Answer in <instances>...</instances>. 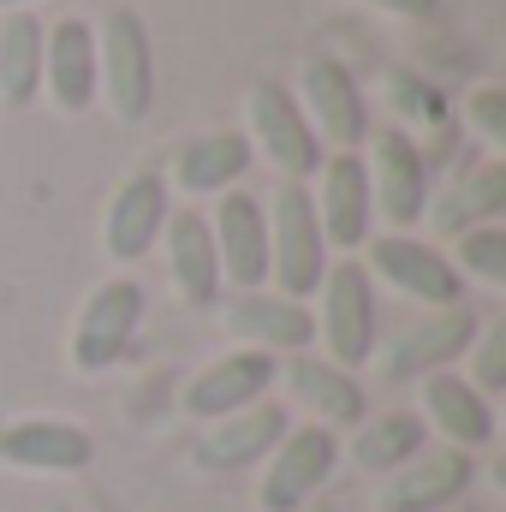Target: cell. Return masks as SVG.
I'll use <instances>...</instances> for the list:
<instances>
[{"instance_id": "obj_24", "label": "cell", "mask_w": 506, "mask_h": 512, "mask_svg": "<svg viewBox=\"0 0 506 512\" xmlns=\"http://www.w3.org/2000/svg\"><path fill=\"white\" fill-rule=\"evenodd\" d=\"M501 209H506V167L501 161H483V167L459 173V179L441 191V203L423 209V215H429V227H435L441 239H459V233H471V227H495Z\"/></svg>"}, {"instance_id": "obj_29", "label": "cell", "mask_w": 506, "mask_h": 512, "mask_svg": "<svg viewBox=\"0 0 506 512\" xmlns=\"http://www.w3.org/2000/svg\"><path fill=\"white\" fill-rule=\"evenodd\" d=\"M477 364H471V376L465 382L477 387V393H495L506 382V322H489V328H477Z\"/></svg>"}, {"instance_id": "obj_8", "label": "cell", "mask_w": 506, "mask_h": 512, "mask_svg": "<svg viewBox=\"0 0 506 512\" xmlns=\"http://www.w3.org/2000/svg\"><path fill=\"white\" fill-rule=\"evenodd\" d=\"M477 310L471 304H447V310H429L423 322H411L405 334H393V346L376 352L370 364H376L381 382H423V376H435V370H453L465 352H471V340H477Z\"/></svg>"}, {"instance_id": "obj_31", "label": "cell", "mask_w": 506, "mask_h": 512, "mask_svg": "<svg viewBox=\"0 0 506 512\" xmlns=\"http://www.w3.org/2000/svg\"><path fill=\"white\" fill-rule=\"evenodd\" d=\"M36 0H0V12H30Z\"/></svg>"}, {"instance_id": "obj_9", "label": "cell", "mask_w": 506, "mask_h": 512, "mask_svg": "<svg viewBox=\"0 0 506 512\" xmlns=\"http://www.w3.org/2000/svg\"><path fill=\"white\" fill-rule=\"evenodd\" d=\"M298 108L316 131V143L328 149H358L370 137V102L358 90V78L334 60V54H310L298 72Z\"/></svg>"}, {"instance_id": "obj_22", "label": "cell", "mask_w": 506, "mask_h": 512, "mask_svg": "<svg viewBox=\"0 0 506 512\" xmlns=\"http://www.w3.org/2000/svg\"><path fill=\"white\" fill-rule=\"evenodd\" d=\"M42 90L60 114H84L96 102V30L84 18H60L42 36Z\"/></svg>"}, {"instance_id": "obj_2", "label": "cell", "mask_w": 506, "mask_h": 512, "mask_svg": "<svg viewBox=\"0 0 506 512\" xmlns=\"http://www.w3.org/2000/svg\"><path fill=\"white\" fill-rule=\"evenodd\" d=\"M268 215V280L280 298H316L322 274H328V239L316 227V203H310V185H292L280 179L274 203L262 209Z\"/></svg>"}, {"instance_id": "obj_13", "label": "cell", "mask_w": 506, "mask_h": 512, "mask_svg": "<svg viewBox=\"0 0 506 512\" xmlns=\"http://www.w3.org/2000/svg\"><path fill=\"white\" fill-rule=\"evenodd\" d=\"M286 429H292L286 405H280V399H256V405L233 411V417L203 423V435H197L191 459H197V471H209V477H233V471H251V465H262Z\"/></svg>"}, {"instance_id": "obj_11", "label": "cell", "mask_w": 506, "mask_h": 512, "mask_svg": "<svg viewBox=\"0 0 506 512\" xmlns=\"http://www.w3.org/2000/svg\"><path fill=\"white\" fill-rule=\"evenodd\" d=\"M316 227L328 239V251H358L376 227V203H370V173H364V155L358 149H334L322 155L316 167Z\"/></svg>"}, {"instance_id": "obj_33", "label": "cell", "mask_w": 506, "mask_h": 512, "mask_svg": "<svg viewBox=\"0 0 506 512\" xmlns=\"http://www.w3.org/2000/svg\"><path fill=\"white\" fill-rule=\"evenodd\" d=\"M453 512H483V507H453Z\"/></svg>"}, {"instance_id": "obj_17", "label": "cell", "mask_w": 506, "mask_h": 512, "mask_svg": "<svg viewBox=\"0 0 506 512\" xmlns=\"http://www.w3.org/2000/svg\"><path fill=\"white\" fill-rule=\"evenodd\" d=\"M221 322H227V334H233L239 346L268 352V358H292V352H310V346H316L310 310H304L298 298H280V292H262V286L227 298Z\"/></svg>"}, {"instance_id": "obj_21", "label": "cell", "mask_w": 506, "mask_h": 512, "mask_svg": "<svg viewBox=\"0 0 506 512\" xmlns=\"http://www.w3.org/2000/svg\"><path fill=\"white\" fill-rule=\"evenodd\" d=\"M471 477H477V465H471V453H459V447L417 453L411 465H399V471L387 477L381 512H441L471 489Z\"/></svg>"}, {"instance_id": "obj_6", "label": "cell", "mask_w": 506, "mask_h": 512, "mask_svg": "<svg viewBox=\"0 0 506 512\" xmlns=\"http://www.w3.org/2000/svg\"><path fill=\"white\" fill-rule=\"evenodd\" d=\"M137 328H143V286H137L131 274H114V280H102V286L84 298V310H78V322H72V340H66V364L84 370V376L114 370L131 352Z\"/></svg>"}, {"instance_id": "obj_30", "label": "cell", "mask_w": 506, "mask_h": 512, "mask_svg": "<svg viewBox=\"0 0 506 512\" xmlns=\"http://www.w3.org/2000/svg\"><path fill=\"white\" fill-rule=\"evenodd\" d=\"M370 6H381L387 18H435L441 0H370Z\"/></svg>"}, {"instance_id": "obj_15", "label": "cell", "mask_w": 506, "mask_h": 512, "mask_svg": "<svg viewBox=\"0 0 506 512\" xmlns=\"http://www.w3.org/2000/svg\"><path fill=\"white\" fill-rule=\"evenodd\" d=\"M96 459V441L72 417H12L0 423V465L30 477H72Z\"/></svg>"}, {"instance_id": "obj_4", "label": "cell", "mask_w": 506, "mask_h": 512, "mask_svg": "<svg viewBox=\"0 0 506 512\" xmlns=\"http://www.w3.org/2000/svg\"><path fill=\"white\" fill-rule=\"evenodd\" d=\"M340 465V435L322 429V423H304V429H286L274 441V453L262 459V477H256V512H304L316 507V495L328 489Z\"/></svg>"}, {"instance_id": "obj_18", "label": "cell", "mask_w": 506, "mask_h": 512, "mask_svg": "<svg viewBox=\"0 0 506 512\" xmlns=\"http://www.w3.org/2000/svg\"><path fill=\"white\" fill-rule=\"evenodd\" d=\"M209 233H215V262H221V280L256 292L268 280V215L251 191H221L215 215H209Z\"/></svg>"}, {"instance_id": "obj_3", "label": "cell", "mask_w": 506, "mask_h": 512, "mask_svg": "<svg viewBox=\"0 0 506 512\" xmlns=\"http://www.w3.org/2000/svg\"><path fill=\"white\" fill-rule=\"evenodd\" d=\"M96 96H108L114 120H149L155 108V48H149V24L114 6L102 24H96Z\"/></svg>"}, {"instance_id": "obj_28", "label": "cell", "mask_w": 506, "mask_h": 512, "mask_svg": "<svg viewBox=\"0 0 506 512\" xmlns=\"http://www.w3.org/2000/svg\"><path fill=\"white\" fill-rule=\"evenodd\" d=\"M465 120H471V131H477L489 149H506V90L501 84H477V90L465 96Z\"/></svg>"}, {"instance_id": "obj_10", "label": "cell", "mask_w": 506, "mask_h": 512, "mask_svg": "<svg viewBox=\"0 0 506 512\" xmlns=\"http://www.w3.org/2000/svg\"><path fill=\"white\" fill-rule=\"evenodd\" d=\"M364 173H370V203H376V215L393 233H411V227L423 221V209H429V161H423V149H417L399 126H387V131L370 137Z\"/></svg>"}, {"instance_id": "obj_27", "label": "cell", "mask_w": 506, "mask_h": 512, "mask_svg": "<svg viewBox=\"0 0 506 512\" xmlns=\"http://www.w3.org/2000/svg\"><path fill=\"white\" fill-rule=\"evenodd\" d=\"M459 274L483 280V286H506V233L501 227H471L459 233Z\"/></svg>"}, {"instance_id": "obj_5", "label": "cell", "mask_w": 506, "mask_h": 512, "mask_svg": "<svg viewBox=\"0 0 506 512\" xmlns=\"http://www.w3.org/2000/svg\"><path fill=\"white\" fill-rule=\"evenodd\" d=\"M245 120H251V155H262L280 179H292V185H304V179H316V167H322V143H316V131L304 120V108H298V96L286 90V84H274V78H256L251 96H245Z\"/></svg>"}, {"instance_id": "obj_16", "label": "cell", "mask_w": 506, "mask_h": 512, "mask_svg": "<svg viewBox=\"0 0 506 512\" xmlns=\"http://www.w3.org/2000/svg\"><path fill=\"white\" fill-rule=\"evenodd\" d=\"M417 405H423V411H417L423 429H435L447 447H459V453L495 447V405H489V393H477L459 370L423 376V382H417Z\"/></svg>"}, {"instance_id": "obj_20", "label": "cell", "mask_w": 506, "mask_h": 512, "mask_svg": "<svg viewBox=\"0 0 506 512\" xmlns=\"http://www.w3.org/2000/svg\"><path fill=\"white\" fill-rule=\"evenodd\" d=\"M161 251H167V280L185 304L197 310L221 304V262H215V233L203 209H173L161 227Z\"/></svg>"}, {"instance_id": "obj_1", "label": "cell", "mask_w": 506, "mask_h": 512, "mask_svg": "<svg viewBox=\"0 0 506 512\" xmlns=\"http://www.w3.org/2000/svg\"><path fill=\"white\" fill-rule=\"evenodd\" d=\"M316 340H322V358L340 364V370H364L376 358V280L364 274L358 256H340L328 262L322 286H316Z\"/></svg>"}, {"instance_id": "obj_25", "label": "cell", "mask_w": 506, "mask_h": 512, "mask_svg": "<svg viewBox=\"0 0 506 512\" xmlns=\"http://www.w3.org/2000/svg\"><path fill=\"white\" fill-rule=\"evenodd\" d=\"M358 435H352V465L364 471V477H393L399 465H411L417 453H423V417L417 411H376V417H364V423H352Z\"/></svg>"}, {"instance_id": "obj_7", "label": "cell", "mask_w": 506, "mask_h": 512, "mask_svg": "<svg viewBox=\"0 0 506 512\" xmlns=\"http://www.w3.org/2000/svg\"><path fill=\"white\" fill-rule=\"evenodd\" d=\"M370 256H364V274L405 292L411 304H429V310H447V304H465V274L453 268V256L435 251L429 239H411V233H381V239H364Z\"/></svg>"}, {"instance_id": "obj_14", "label": "cell", "mask_w": 506, "mask_h": 512, "mask_svg": "<svg viewBox=\"0 0 506 512\" xmlns=\"http://www.w3.org/2000/svg\"><path fill=\"white\" fill-rule=\"evenodd\" d=\"M274 382H280V358L239 346V352H221L215 364H203L185 382V399L179 405H185L191 423H215V417H233V411H245L256 399H268Z\"/></svg>"}, {"instance_id": "obj_19", "label": "cell", "mask_w": 506, "mask_h": 512, "mask_svg": "<svg viewBox=\"0 0 506 512\" xmlns=\"http://www.w3.org/2000/svg\"><path fill=\"white\" fill-rule=\"evenodd\" d=\"M280 382L292 393V405H304L310 423H322V429H352V423H364V382H358L352 370L316 358V352H292V358L280 364Z\"/></svg>"}, {"instance_id": "obj_32", "label": "cell", "mask_w": 506, "mask_h": 512, "mask_svg": "<svg viewBox=\"0 0 506 512\" xmlns=\"http://www.w3.org/2000/svg\"><path fill=\"white\" fill-rule=\"evenodd\" d=\"M304 512H334V507H304Z\"/></svg>"}, {"instance_id": "obj_12", "label": "cell", "mask_w": 506, "mask_h": 512, "mask_svg": "<svg viewBox=\"0 0 506 512\" xmlns=\"http://www.w3.org/2000/svg\"><path fill=\"white\" fill-rule=\"evenodd\" d=\"M167 215H173L167 179H161L155 167L126 173V179L114 185V197H108V215H102V251H108V262L131 268L137 256H149L155 245H161Z\"/></svg>"}, {"instance_id": "obj_23", "label": "cell", "mask_w": 506, "mask_h": 512, "mask_svg": "<svg viewBox=\"0 0 506 512\" xmlns=\"http://www.w3.org/2000/svg\"><path fill=\"white\" fill-rule=\"evenodd\" d=\"M256 167L251 137L245 131H203V137H185L179 155H173V185L185 197H221V191H239V179Z\"/></svg>"}, {"instance_id": "obj_26", "label": "cell", "mask_w": 506, "mask_h": 512, "mask_svg": "<svg viewBox=\"0 0 506 512\" xmlns=\"http://www.w3.org/2000/svg\"><path fill=\"white\" fill-rule=\"evenodd\" d=\"M42 18L6 12L0 18V108H24L42 90Z\"/></svg>"}]
</instances>
